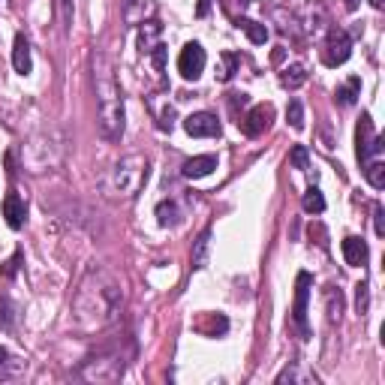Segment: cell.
<instances>
[{"instance_id":"83f0119b","label":"cell","mask_w":385,"mask_h":385,"mask_svg":"<svg viewBox=\"0 0 385 385\" xmlns=\"http://www.w3.org/2000/svg\"><path fill=\"white\" fill-rule=\"evenodd\" d=\"M277 382H280V385H283V382H316V376H313V374H301L298 367H286V370H283V374L277 376Z\"/></svg>"},{"instance_id":"836d02e7","label":"cell","mask_w":385,"mask_h":385,"mask_svg":"<svg viewBox=\"0 0 385 385\" xmlns=\"http://www.w3.org/2000/svg\"><path fill=\"white\" fill-rule=\"evenodd\" d=\"M370 6H374V9H382V6H385V0H370Z\"/></svg>"},{"instance_id":"ac0fdd59","label":"cell","mask_w":385,"mask_h":385,"mask_svg":"<svg viewBox=\"0 0 385 385\" xmlns=\"http://www.w3.org/2000/svg\"><path fill=\"white\" fill-rule=\"evenodd\" d=\"M359 94H361V79H359V76H352L346 84H340V88L334 91V99H337L340 106H355Z\"/></svg>"},{"instance_id":"1f68e13d","label":"cell","mask_w":385,"mask_h":385,"mask_svg":"<svg viewBox=\"0 0 385 385\" xmlns=\"http://www.w3.org/2000/svg\"><path fill=\"white\" fill-rule=\"evenodd\" d=\"M6 361H9V349H6V346H0V367H4Z\"/></svg>"},{"instance_id":"4fadbf2b","label":"cell","mask_w":385,"mask_h":385,"mask_svg":"<svg viewBox=\"0 0 385 385\" xmlns=\"http://www.w3.org/2000/svg\"><path fill=\"white\" fill-rule=\"evenodd\" d=\"M344 259H346V265H352V268H361L364 262H367V256H370V250H367V241L364 238H359V235H349V238H344Z\"/></svg>"},{"instance_id":"ffe728a7","label":"cell","mask_w":385,"mask_h":385,"mask_svg":"<svg viewBox=\"0 0 385 385\" xmlns=\"http://www.w3.org/2000/svg\"><path fill=\"white\" fill-rule=\"evenodd\" d=\"M304 81H307V69H304L301 64L286 66V69H283V76H280V84H283L286 91H298Z\"/></svg>"},{"instance_id":"d6a6232c","label":"cell","mask_w":385,"mask_h":385,"mask_svg":"<svg viewBox=\"0 0 385 385\" xmlns=\"http://www.w3.org/2000/svg\"><path fill=\"white\" fill-rule=\"evenodd\" d=\"M344 4H346V9H359L361 0H344Z\"/></svg>"},{"instance_id":"603a6c76","label":"cell","mask_w":385,"mask_h":385,"mask_svg":"<svg viewBox=\"0 0 385 385\" xmlns=\"http://www.w3.org/2000/svg\"><path fill=\"white\" fill-rule=\"evenodd\" d=\"M286 121L292 124V130H304V106H301V99H289Z\"/></svg>"},{"instance_id":"6da1fadb","label":"cell","mask_w":385,"mask_h":385,"mask_svg":"<svg viewBox=\"0 0 385 385\" xmlns=\"http://www.w3.org/2000/svg\"><path fill=\"white\" fill-rule=\"evenodd\" d=\"M121 307H124L121 280L106 268H91L73 298V322L84 334L106 331L109 325L121 319Z\"/></svg>"},{"instance_id":"9a60e30c","label":"cell","mask_w":385,"mask_h":385,"mask_svg":"<svg viewBox=\"0 0 385 385\" xmlns=\"http://www.w3.org/2000/svg\"><path fill=\"white\" fill-rule=\"evenodd\" d=\"M160 36H163V24L160 21H145L139 31V51L141 54H151L156 46H160Z\"/></svg>"},{"instance_id":"277c9868","label":"cell","mask_w":385,"mask_h":385,"mask_svg":"<svg viewBox=\"0 0 385 385\" xmlns=\"http://www.w3.org/2000/svg\"><path fill=\"white\" fill-rule=\"evenodd\" d=\"M145 181H148V160L141 154L124 156V160L115 163V169H111V193L121 199H133Z\"/></svg>"},{"instance_id":"8fae6325","label":"cell","mask_w":385,"mask_h":385,"mask_svg":"<svg viewBox=\"0 0 385 385\" xmlns=\"http://www.w3.org/2000/svg\"><path fill=\"white\" fill-rule=\"evenodd\" d=\"M4 217H6V226L9 229H21L24 220H27V205H24V199L19 193H6L4 199Z\"/></svg>"},{"instance_id":"f546056e","label":"cell","mask_w":385,"mask_h":385,"mask_svg":"<svg viewBox=\"0 0 385 385\" xmlns=\"http://www.w3.org/2000/svg\"><path fill=\"white\" fill-rule=\"evenodd\" d=\"M61 4V19H64V27H69V21H73V0H58Z\"/></svg>"},{"instance_id":"7402d4cb","label":"cell","mask_w":385,"mask_h":385,"mask_svg":"<svg viewBox=\"0 0 385 385\" xmlns=\"http://www.w3.org/2000/svg\"><path fill=\"white\" fill-rule=\"evenodd\" d=\"M301 205H304L307 214H322V211H325V196H322L316 187H310V190L304 193V199H301Z\"/></svg>"},{"instance_id":"7a4b0ae2","label":"cell","mask_w":385,"mask_h":385,"mask_svg":"<svg viewBox=\"0 0 385 385\" xmlns=\"http://www.w3.org/2000/svg\"><path fill=\"white\" fill-rule=\"evenodd\" d=\"M94 94L99 111V130L106 139H121L124 133V96L115 76V64L106 51H94Z\"/></svg>"},{"instance_id":"5bb4252c","label":"cell","mask_w":385,"mask_h":385,"mask_svg":"<svg viewBox=\"0 0 385 385\" xmlns=\"http://www.w3.org/2000/svg\"><path fill=\"white\" fill-rule=\"evenodd\" d=\"M12 66H16L19 76H31L34 61H31V42H27L24 34L16 36V46H12Z\"/></svg>"},{"instance_id":"4316f807","label":"cell","mask_w":385,"mask_h":385,"mask_svg":"<svg viewBox=\"0 0 385 385\" xmlns=\"http://www.w3.org/2000/svg\"><path fill=\"white\" fill-rule=\"evenodd\" d=\"M367 307H370V289H367V280H361L355 286V310H359V316H364Z\"/></svg>"},{"instance_id":"52a82bcc","label":"cell","mask_w":385,"mask_h":385,"mask_svg":"<svg viewBox=\"0 0 385 385\" xmlns=\"http://www.w3.org/2000/svg\"><path fill=\"white\" fill-rule=\"evenodd\" d=\"M205 64H208V54L199 42H187L178 54V73L187 79V81H196L199 76L205 73Z\"/></svg>"},{"instance_id":"ba28073f","label":"cell","mask_w":385,"mask_h":385,"mask_svg":"<svg viewBox=\"0 0 385 385\" xmlns=\"http://www.w3.org/2000/svg\"><path fill=\"white\" fill-rule=\"evenodd\" d=\"M271 121H274V109H271L268 103H262V106H253L238 124H241V133L250 136V139H256V136H262V133L268 130Z\"/></svg>"},{"instance_id":"e0dca14e","label":"cell","mask_w":385,"mask_h":385,"mask_svg":"<svg viewBox=\"0 0 385 385\" xmlns=\"http://www.w3.org/2000/svg\"><path fill=\"white\" fill-rule=\"evenodd\" d=\"M235 24H238V31H244L247 36H250V42L253 46H265L268 42V27L265 24H259V21H253V19H235Z\"/></svg>"},{"instance_id":"8992f818","label":"cell","mask_w":385,"mask_h":385,"mask_svg":"<svg viewBox=\"0 0 385 385\" xmlns=\"http://www.w3.org/2000/svg\"><path fill=\"white\" fill-rule=\"evenodd\" d=\"M352 54V39L346 31H340V27H331L325 36V46H322V64L325 66H340L346 64Z\"/></svg>"},{"instance_id":"4dcf8cb0","label":"cell","mask_w":385,"mask_h":385,"mask_svg":"<svg viewBox=\"0 0 385 385\" xmlns=\"http://www.w3.org/2000/svg\"><path fill=\"white\" fill-rule=\"evenodd\" d=\"M374 217H376V235L382 238V235H385V220H382V217H385V211H382V205L374 208Z\"/></svg>"},{"instance_id":"30bf717a","label":"cell","mask_w":385,"mask_h":385,"mask_svg":"<svg viewBox=\"0 0 385 385\" xmlns=\"http://www.w3.org/2000/svg\"><path fill=\"white\" fill-rule=\"evenodd\" d=\"M214 169H217V156L214 154H199V156H190V160L181 166V175L190 178V181H199V178H208Z\"/></svg>"},{"instance_id":"d4e9b609","label":"cell","mask_w":385,"mask_h":385,"mask_svg":"<svg viewBox=\"0 0 385 385\" xmlns=\"http://www.w3.org/2000/svg\"><path fill=\"white\" fill-rule=\"evenodd\" d=\"M325 301H328V319H340V310H344V295H340V289H328L325 292Z\"/></svg>"},{"instance_id":"9c48e42d","label":"cell","mask_w":385,"mask_h":385,"mask_svg":"<svg viewBox=\"0 0 385 385\" xmlns=\"http://www.w3.org/2000/svg\"><path fill=\"white\" fill-rule=\"evenodd\" d=\"M184 130L193 139H214V136H220V121L211 111H196V115L184 121Z\"/></svg>"},{"instance_id":"2e32d148","label":"cell","mask_w":385,"mask_h":385,"mask_svg":"<svg viewBox=\"0 0 385 385\" xmlns=\"http://www.w3.org/2000/svg\"><path fill=\"white\" fill-rule=\"evenodd\" d=\"M361 169H364V178H367V184H370L374 190H382V187H385V160H382V156L364 160Z\"/></svg>"},{"instance_id":"3957f363","label":"cell","mask_w":385,"mask_h":385,"mask_svg":"<svg viewBox=\"0 0 385 385\" xmlns=\"http://www.w3.org/2000/svg\"><path fill=\"white\" fill-rule=\"evenodd\" d=\"M133 359V346L126 340H109L94 355H88V361L81 364V379L88 382H115L124 376L126 364Z\"/></svg>"},{"instance_id":"5b68a950","label":"cell","mask_w":385,"mask_h":385,"mask_svg":"<svg viewBox=\"0 0 385 385\" xmlns=\"http://www.w3.org/2000/svg\"><path fill=\"white\" fill-rule=\"evenodd\" d=\"M310 286H313V277L307 271L295 277V304H292V322L298 328L301 340H310V325H307V298H310Z\"/></svg>"},{"instance_id":"484cf974","label":"cell","mask_w":385,"mask_h":385,"mask_svg":"<svg viewBox=\"0 0 385 385\" xmlns=\"http://www.w3.org/2000/svg\"><path fill=\"white\" fill-rule=\"evenodd\" d=\"M289 163H292L295 169H301V172H307V169H310V154H307V145H295V148L289 151Z\"/></svg>"},{"instance_id":"d6986e66","label":"cell","mask_w":385,"mask_h":385,"mask_svg":"<svg viewBox=\"0 0 385 385\" xmlns=\"http://www.w3.org/2000/svg\"><path fill=\"white\" fill-rule=\"evenodd\" d=\"M156 220H160V226H178L181 223V208L175 199H163L160 205H156Z\"/></svg>"},{"instance_id":"f1b7e54d","label":"cell","mask_w":385,"mask_h":385,"mask_svg":"<svg viewBox=\"0 0 385 385\" xmlns=\"http://www.w3.org/2000/svg\"><path fill=\"white\" fill-rule=\"evenodd\" d=\"M156 126H160L163 133H172V130H175V109H172V106H166V109H163L160 124H156Z\"/></svg>"},{"instance_id":"7c38bea8","label":"cell","mask_w":385,"mask_h":385,"mask_svg":"<svg viewBox=\"0 0 385 385\" xmlns=\"http://www.w3.org/2000/svg\"><path fill=\"white\" fill-rule=\"evenodd\" d=\"M156 12L154 0H124V21L126 24H145V19L151 21Z\"/></svg>"},{"instance_id":"cb8c5ba5","label":"cell","mask_w":385,"mask_h":385,"mask_svg":"<svg viewBox=\"0 0 385 385\" xmlns=\"http://www.w3.org/2000/svg\"><path fill=\"white\" fill-rule=\"evenodd\" d=\"M208 241H211V232L205 229L202 235H199V241H196V250H193V268L199 271V268H205V256H208Z\"/></svg>"},{"instance_id":"44dd1931","label":"cell","mask_w":385,"mask_h":385,"mask_svg":"<svg viewBox=\"0 0 385 385\" xmlns=\"http://www.w3.org/2000/svg\"><path fill=\"white\" fill-rule=\"evenodd\" d=\"M238 54L232 51H223L220 54V64H217V81H232V76L238 73Z\"/></svg>"}]
</instances>
